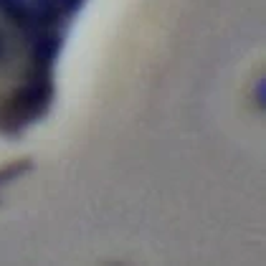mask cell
Masks as SVG:
<instances>
[{"instance_id":"1","label":"cell","mask_w":266,"mask_h":266,"mask_svg":"<svg viewBox=\"0 0 266 266\" xmlns=\"http://www.w3.org/2000/svg\"><path fill=\"white\" fill-rule=\"evenodd\" d=\"M28 165H31V162H28V160H23V162H15V165H10L8 170H0V180H8V178H13V175L23 172Z\"/></svg>"}]
</instances>
